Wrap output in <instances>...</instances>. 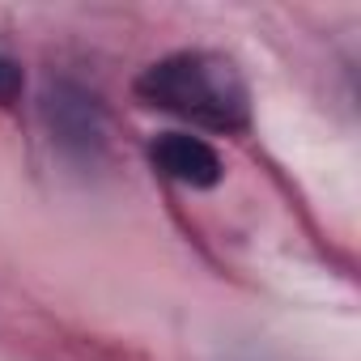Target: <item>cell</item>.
Listing matches in <instances>:
<instances>
[{
  "label": "cell",
  "instance_id": "obj_3",
  "mask_svg": "<svg viewBox=\"0 0 361 361\" xmlns=\"http://www.w3.org/2000/svg\"><path fill=\"white\" fill-rule=\"evenodd\" d=\"M149 161L157 174L174 178L183 188H196V192H209L226 178L221 153L204 136H192V132H157L149 140Z\"/></svg>",
  "mask_w": 361,
  "mask_h": 361
},
{
  "label": "cell",
  "instance_id": "obj_1",
  "mask_svg": "<svg viewBox=\"0 0 361 361\" xmlns=\"http://www.w3.org/2000/svg\"><path fill=\"white\" fill-rule=\"evenodd\" d=\"M132 94L153 111H166L217 136H238L251 128V85L243 68L221 51H170L136 77Z\"/></svg>",
  "mask_w": 361,
  "mask_h": 361
},
{
  "label": "cell",
  "instance_id": "obj_4",
  "mask_svg": "<svg viewBox=\"0 0 361 361\" xmlns=\"http://www.w3.org/2000/svg\"><path fill=\"white\" fill-rule=\"evenodd\" d=\"M26 90V77H22V64L13 56L0 51V106H13Z\"/></svg>",
  "mask_w": 361,
  "mask_h": 361
},
{
  "label": "cell",
  "instance_id": "obj_2",
  "mask_svg": "<svg viewBox=\"0 0 361 361\" xmlns=\"http://www.w3.org/2000/svg\"><path fill=\"white\" fill-rule=\"evenodd\" d=\"M43 123L60 153L73 161H98L106 153V111L77 81H51L43 94Z\"/></svg>",
  "mask_w": 361,
  "mask_h": 361
}]
</instances>
